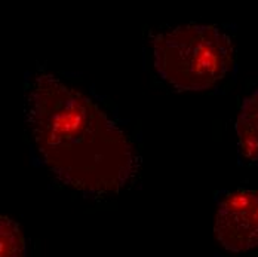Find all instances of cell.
Listing matches in <instances>:
<instances>
[{"label":"cell","instance_id":"3","mask_svg":"<svg viewBox=\"0 0 258 257\" xmlns=\"http://www.w3.org/2000/svg\"><path fill=\"white\" fill-rule=\"evenodd\" d=\"M215 235L229 251L258 247V190H236L220 202Z\"/></svg>","mask_w":258,"mask_h":257},{"label":"cell","instance_id":"4","mask_svg":"<svg viewBox=\"0 0 258 257\" xmlns=\"http://www.w3.org/2000/svg\"><path fill=\"white\" fill-rule=\"evenodd\" d=\"M236 134L240 153L258 162V89L242 104L236 121Z\"/></svg>","mask_w":258,"mask_h":257},{"label":"cell","instance_id":"5","mask_svg":"<svg viewBox=\"0 0 258 257\" xmlns=\"http://www.w3.org/2000/svg\"><path fill=\"white\" fill-rule=\"evenodd\" d=\"M0 257H26V241L20 226L5 216L0 219Z\"/></svg>","mask_w":258,"mask_h":257},{"label":"cell","instance_id":"1","mask_svg":"<svg viewBox=\"0 0 258 257\" xmlns=\"http://www.w3.org/2000/svg\"><path fill=\"white\" fill-rule=\"evenodd\" d=\"M26 118L46 167L62 184L103 195L123 189L137 156L126 134L86 95L52 75L27 92Z\"/></svg>","mask_w":258,"mask_h":257},{"label":"cell","instance_id":"2","mask_svg":"<svg viewBox=\"0 0 258 257\" xmlns=\"http://www.w3.org/2000/svg\"><path fill=\"white\" fill-rule=\"evenodd\" d=\"M153 54L166 82L182 91H202L229 73L234 46L218 27L185 26L157 36Z\"/></svg>","mask_w":258,"mask_h":257}]
</instances>
